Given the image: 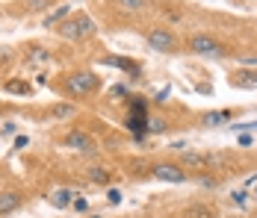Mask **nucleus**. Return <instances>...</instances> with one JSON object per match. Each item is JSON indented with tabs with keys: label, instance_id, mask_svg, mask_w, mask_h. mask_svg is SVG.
Listing matches in <instances>:
<instances>
[{
	"label": "nucleus",
	"instance_id": "f257e3e1",
	"mask_svg": "<svg viewBox=\"0 0 257 218\" xmlns=\"http://www.w3.org/2000/svg\"><path fill=\"white\" fill-rule=\"evenodd\" d=\"M60 35L68 38V41H80V38H89V35H95L98 32V24L95 18H89V15H74V18H68L60 24Z\"/></svg>",
	"mask_w": 257,
	"mask_h": 218
},
{
	"label": "nucleus",
	"instance_id": "f03ea898",
	"mask_svg": "<svg viewBox=\"0 0 257 218\" xmlns=\"http://www.w3.org/2000/svg\"><path fill=\"white\" fill-rule=\"evenodd\" d=\"M190 50L192 53H201V56H228V50L213 38V35H204V32H198L190 38Z\"/></svg>",
	"mask_w": 257,
	"mask_h": 218
},
{
	"label": "nucleus",
	"instance_id": "7ed1b4c3",
	"mask_svg": "<svg viewBox=\"0 0 257 218\" xmlns=\"http://www.w3.org/2000/svg\"><path fill=\"white\" fill-rule=\"evenodd\" d=\"M148 44L154 50H160V53H172L178 47V38H174V32L166 30V27H154V30H148Z\"/></svg>",
	"mask_w": 257,
	"mask_h": 218
},
{
	"label": "nucleus",
	"instance_id": "20e7f679",
	"mask_svg": "<svg viewBox=\"0 0 257 218\" xmlns=\"http://www.w3.org/2000/svg\"><path fill=\"white\" fill-rule=\"evenodd\" d=\"M95 86H98V77L89 74V71H77V74H71V77L65 80V89L71 94H89Z\"/></svg>",
	"mask_w": 257,
	"mask_h": 218
},
{
	"label": "nucleus",
	"instance_id": "39448f33",
	"mask_svg": "<svg viewBox=\"0 0 257 218\" xmlns=\"http://www.w3.org/2000/svg\"><path fill=\"white\" fill-rule=\"evenodd\" d=\"M154 177L157 180H166V183H186V171L174 162H160L154 165Z\"/></svg>",
	"mask_w": 257,
	"mask_h": 218
},
{
	"label": "nucleus",
	"instance_id": "423d86ee",
	"mask_svg": "<svg viewBox=\"0 0 257 218\" xmlns=\"http://www.w3.org/2000/svg\"><path fill=\"white\" fill-rule=\"evenodd\" d=\"M65 145H68V148H74V151H83V154L95 151L92 136H86V133H80V130H71V133L65 136Z\"/></svg>",
	"mask_w": 257,
	"mask_h": 218
},
{
	"label": "nucleus",
	"instance_id": "0eeeda50",
	"mask_svg": "<svg viewBox=\"0 0 257 218\" xmlns=\"http://www.w3.org/2000/svg\"><path fill=\"white\" fill-rule=\"evenodd\" d=\"M180 168H192V171L207 168V154H198V151L184 148V151H180Z\"/></svg>",
	"mask_w": 257,
	"mask_h": 218
},
{
	"label": "nucleus",
	"instance_id": "6e6552de",
	"mask_svg": "<svg viewBox=\"0 0 257 218\" xmlns=\"http://www.w3.org/2000/svg\"><path fill=\"white\" fill-rule=\"evenodd\" d=\"M21 207V192H15V189H6V192H0V216H6V213H15Z\"/></svg>",
	"mask_w": 257,
	"mask_h": 218
},
{
	"label": "nucleus",
	"instance_id": "1a4fd4ad",
	"mask_svg": "<svg viewBox=\"0 0 257 218\" xmlns=\"http://www.w3.org/2000/svg\"><path fill=\"white\" fill-rule=\"evenodd\" d=\"M74 195H77V192H74V189H56V192H54V195H50V204H54V207H56V210H65V207H68V204H74V201H77V198H74Z\"/></svg>",
	"mask_w": 257,
	"mask_h": 218
},
{
	"label": "nucleus",
	"instance_id": "9d476101",
	"mask_svg": "<svg viewBox=\"0 0 257 218\" xmlns=\"http://www.w3.org/2000/svg\"><path fill=\"white\" fill-rule=\"evenodd\" d=\"M68 12H71V6H68V3L56 6V9H50V12L44 15V27H56V24H62L65 18H68Z\"/></svg>",
	"mask_w": 257,
	"mask_h": 218
},
{
	"label": "nucleus",
	"instance_id": "9b49d317",
	"mask_svg": "<svg viewBox=\"0 0 257 218\" xmlns=\"http://www.w3.org/2000/svg\"><path fill=\"white\" fill-rule=\"evenodd\" d=\"M128 127L136 133V136H142V133L148 130V118H145V112H136V109H133V112L128 115Z\"/></svg>",
	"mask_w": 257,
	"mask_h": 218
},
{
	"label": "nucleus",
	"instance_id": "f8f14e48",
	"mask_svg": "<svg viewBox=\"0 0 257 218\" xmlns=\"http://www.w3.org/2000/svg\"><path fill=\"white\" fill-rule=\"evenodd\" d=\"M201 121H204L207 127H222V124H228V121H230V112H228V109H219V112H207Z\"/></svg>",
	"mask_w": 257,
	"mask_h": 218
},
{
	"label": "nucleus",
	"instance_id": "ddd939ff",
	"mask_svg": "<svg viewBox=\"0 0 257 218\" xmlns=\"http://www.w3.org/2000/svg\"><path fill=\"white\" fill-rule=\"evenodd\" d=\"M89 183L106 186V183H110V171H106V168H89Z\"/></svg>",
	"mask_w": 257,
	"mask_h": 218
},
{
	"label": "nucleus",
	"instance_id": "4468645a",
	"mask_svg": "<svg viewBox=\"0 0 257 218\" xmlns=\"http://www.w3.org/2000/svg\"><path fill=\"white\" fill-rule=\"evenodd\" d=\"M6 92H12V94H30L32 89L27 86V83H21V80H9V83H6Z\"/></svg>",
	"mask_w": 257,
	"mask_h": 218
},
{
	"label": "nucleus",
	"instance_id": "2eb2a0df",
	"mask_svg": "<svg viewBox=\"0 0 257 218\" xmlns=\"http://www.w3.org/2000/svg\"><path fill=\"white\" fill-rule=\"evenodd\" d=\"M116 6L124 9V12H139L145 6V0H116Z\"/></svg>",
	"mask_w": 257,
	"mask_h": 218
},
{
	"label": "nucleus",
	"instance_id": "dca6fc26",
	"mask_svg": "<svg viewBox=\"0 0 257 218\" xmlns=\"http://www.w3.org/2000/svg\"><path fill=\"white\" fill-rule=\"evenodd\" d=\"M186 216H190V218H210V216H213V210L198 204V207H190V210H186Z\"/></svg>",
	"mask_w": 257,
	"mask_h": 218
},
{
	"label": "nucleus",
	"instance_id": "f3484780",
	"mask_svg": "<svg viewBox=\"0 0 257 218\" xmlns=\"http://www.w3.org/2000/svg\"><path fill=\"white\" fill-rule=\"evenodd\" d=\"M50 112H54V118H68V115H74V106L71 103H56Z\"/></svg>",
	"mask_w": 257,
	"mask_h": 218
},
{
	"label": "nucleus",
	"instance_id": "a211bd4d",
	"mask_svg": "<svg viewBox=\"0 0 257 218\" xmlns=\"http://www.w3.org/2000/svg\"><path fill=\"white\" fill-rule=\"evenodd\" d=\"M27 9L30 12H48L50 9V0H27Z\"/></svg>",
	"mask_w": 257,
	"mask_h": 218
},
{
	"label": "nucleus",
	"instance_id": "6ab92c4d",
	"mask_svg": "<svg viewBox=\"0 0 257 218\" xmlns=\"http://www.w3.org/2000/svg\"><path fill=\"white\" fill-rule=\"evenodd\" d=\"M104 65H116V68H124V71H130V68H133V62H128V59H116V56L104 59Z\"/></svg>",
	"mask_w": 257,
	"mask_h": 218
},
{
	"label": "nucleus",
	"instance_id": "aec40b11",
	"mask_svg": "<svg viewBox=\"0 0 257 218\" xmlns=\"http://www.w3.org/2000/svg\"><path fill=\"white\" fill-rule=\"evenodd\" d=\"M48 59H50V53H48V50H32V56H30V62H32V65L48 62Z\"/></svg>",
	"mask_w": 257,
	"mask_h": 218
},
{
	"label": "nucleus",
	"instance_id": "412c9836",
	"mask_svg": "<svg viewBox=\"0 0 257 218\" xmlns=\"http://www.w3.org/2000/svg\"><path fill=\"white\" fill-rule=\"evenodd\" d=\"M122 198H124L122 189H110V192H106V201H110V204H122Z\"/></svg>",
	"mask_w": 257,
	"mask_h": 218
},
{
	"label": "nucleus",
	"instance_id": "4be33fe9",
	"mask_svg": "<svg viewBox=\"0 0 257 218\" xmlns=\"http://www.w3.org/2000/svg\"><path fill=\"white\" fill-rule=\"evenodd\" d=\"M234 130H257V121H246V124H230Z\"/></svg>",
	"mask_w": 257,
	"mask_h": 218
},
{
	"label": "nucleus",
	"instance_id": "5701e85b",
	"mask_svg": "<svg viewBox=\"0 0 257 218\" xmlns=\"http://www.w3.org/2000/svg\"><path fill=\"white\" fill-rule=\"evenodd\" d=\"M236 142H240V145H242V148H248V145H252V142H254V139H252V136H248V133H240V139H236Z\"/></svg>",
	"mask_w": 257,
	"mask_h": 218
},
{
	"label": "nucleus",
	"instance_id": "b1692460",
	"mask_svg": "<svg viewBox=\"0 0 257 218\" xmlns=\"http://www.w3.org/2000/svg\"><path fill=\"white\" fill-rule=\"evenodd\" d=\"M86 207H89L86 198H77V201H74V210H77V213H86Z\"/></svg>",
	"mask_w": 257,
	"mask_h": 218
},
{
	"label": "nucleus",
	"instance_id": "393cba45",
	"mask_svg": "<svg viewBox=\"0 0 257 218\" xmlns=\"http://www.w3.org/2000/svg\"><path fill=\"white\" fill-rule=\"evenodd\" d=\"M124 94H128L124 86H112V97H124Z\"/></svg>",
	"mask_w": 257,
	"mask_h": 218
},
{
	"label": "nucleus",
	"instance_id": "a878e982",
	"mask_svg": "<svg viewBox=\"0 0 257 218\" xmlns=\"http://www.w3.org/2000/svg\"><path fill=\"white\" fill-rule=\"evenodd\" d=\"M230 198H234V201H236V204H240V207H242V204H246V192H234V195H230Z\"/></svg>",
	"mask_w": 257,
	"mask_h": 218
},
{
	"label": "nucleus",
	"instance_id": "bb28decb",
	"mask_svg": "<svg viewBox=\"0 0 257 218\" xmlns=\"http://www.w3.org/2000/svg\"><path fill=\"white\" fill-rule=\"evenodd\" d=\"M27 142H30V139H27V136H18V139H15V148H24V145H27Z\"/></svg>",
	"mask_w": 257,
	"mask_h": 218
},
{
	"label": "nucleus",
	"instance_id": "cd10ccee",
	"mask_svg": "<svg viewBox=\"0 0 257 218\" xmlns=\"http://www.w3.org/2000/svg\"><path fill=\"white\" fill-rule=\"evenodd\" d=\"M201 186H210V189H213V186H216V180H213V177H201Z\"/></svg>",
	"mask_w": 257,
	"mask_h": 218
},
{
	"label": "nucleus",
	"instance_id": "c85d7f7f",
	"mask_svg": "<svg viewBox=\"0 0 257 218\" xmlns=\"http://www.w3.org/2000/svg\"><path fill=\"white\" fill-rule=\"evenodd\" d=\"M92 218H104V216H92Z\"/></svg>",
	"mask_w": 257,
	"mask_h": 218
},
{
	"label": "nucleus",
	"instance_id": "c756f323",
	"mask_svg": "<svg viewBox=\"0 0 257 218\" xmlns=\"http://www.w3.org/2000/svg\"><path fill=\"white\" fill-rule=\"evenodd\" d=\"M254 218H257V216H254Z\"/></svg>",
	"mask_w": 257,
	"mask_h": 218
}]
</instances>
